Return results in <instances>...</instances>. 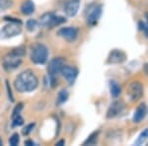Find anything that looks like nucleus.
<instances>
[{
	"label": "nucleus",
	"mask_w": 148,
	"mask_h": 146,
	"mask_svg": "<svg viewBox=\"0 0 148 146\" xmlns=\"http://www.w3.org/2000/svg\"><path fill=\"white\" fill-rule=\"evenodd\" d=\"M38 85H39L38 77L36 76L34 71H32L31 69L22 71L16 77L15 82H14L15 89L20 93L32 92L37 89Z\"/></svg>",
	"instance_id": "f257e3e1"
},
{
	"label": "nucleus",
	"mask_w": 148,
	"mask_h": 146,
	"mask_svg": "<svg viewBox=\"0 0 148 146\" xmlns=\"http://www.w3.org/2000/svg\"><path fill=\"white\" fill-rule=\"evenodd\" d=\"M49 49L44 44H34L31 47V60L36 64H44L47 60Z\"/></svg>",
	"instance_id": "f03ea898"
},
{
	"label": "nucleus",
	"mask_w": 148,
	"mask_h": 146,
	"mask_svg": "<svg viewBox=\"0 0 148 146\" xmlns=\"http://www.w3.org/2000/svg\"><path fill=\"white\" fill-rule=\"evenodd\" d=\"M21 33H22L21 24L10 22L0 30V39L13 38V37H16V36H19Z\"/></svg>",
	"instance_id": "7ed1b4c3"
},
{
	"label": "nucleus",
	"mask_w": 148,
	"mask_h": 146,
	"mask_svg": "<svg viewBox=\"0 0 148 146\" xmlns=\"http://www.w3.org/2000/svg\"><path fill=\"white\" fill-rule=\"evenodd\" d=\"M22 63V56H18L14 51L7 53L3 57V66L7 71H12L18 68Z\"/></svg>",
	"instance_id": "20e7f679"
},
{
	"label": "nucleus",
	"mask_w": 148,
	"mask_h": 146,
	"mask_svg": "<svg viewBox=\"0 0 148 146\" xmlns=\"http://www.w3.org/2000/svg\"><path fill=\"white\" fill-rule=\"evenodd\" d=\"M65 65V59L62 57H56L51 59L47 66V72L51 78H57V75L61 73L63 66Z\"/></svg>",
	"instance_id": "39448f33"
},
{
	"label": "nucleus",
	"mask_w": 148,
	"mask_h": 146,
	"mask_svg": "<svg viewBox=\"0 0 148 146\" xmlns=\"http://www.w3.org/2000/svg\"><path fill=\"white\" fill-rule=\"evenodd\" d=\"M103 6L101 4H97V5H92L89 7V11L87 12V23L90 26H95L99 22L100 18L102 15Z\"/></svg>",
	"instance_id": "423d86ee"
},
{
	"label": "nucleus",
	"mask_w": 148,
	"mask_h": 146,
	"mask_svg": "<svg viewBox=\"0 0 148 146\" xmlns=\"http://www.w3.org/2000/svg\"><path fill=\"white\" fill-rule=\"evenodd\" d=\"M143 86L139 81H133L130 83V87H128L127 94L130 98V101L136 102L140 100L143 96Z\"/></svg>",
	"instance_id": "0eeeda50"
},
{
	"label": "nucleus",
	"mask_w": 148,
	"mask_h": 146,
	"mask_svg": "<svg viewBox=\"0 0 148 146\" xmlns=\"http://www.w3.org/2000/svg\"><path fill=\"white\" fill-rule=\"evenodd\" d=\"M125 107V104L123 100H116L114 103H112L111 106L109 107L108 111H107V118L108 119L116 118V116H119L123 111Z\"/></svg>",
	"instance_id": "6e6552de"
},
{
	"label": "nucleus",
	"mask_w": 148,
	"mask_h": 146,
	"mask_svg": "<svg viewBox=\"0 0 148 146\" xmlns=\"http://www.w3.org/2000/svg\"><path fill=\"white\" fill-rule=\"evenodd\" d=\"M80 7V0H66L63 11L67 17H74L78 13Z\"/></svg>",
	"instance_id": "1a4fd4ad"
},
{
	"label": "nucleus",
	"mask_w": 148,
	"mask_h": 146,
	"mask_svg": "<svg viewBox=\"0 0 148 146\" xmlns=\"http://www.w3.org/2000/svg\"><path fill=\"white\" fill-rule=\"evenodd\" d=\"M126 60V54L121 49H113L110 51L108 56V63L110 64H121Z\"/></svg>",
	"instance_id": "9d476101"
},
{
	"label": "nucleus",
	"mask_w": 148,
	"mask_h": 146,
	"mask_svg": "<svg viewBox=\"0 0 148 146\" xmlns=\"http://www.w3.org/2000/svg\"><path fill=\"white\" fill-rule=\"evenodd\" d=\"M57 35L63 38L64 40H68V42H73L76 40L78 36V29L75 27H65L61 28L60 30L57 32Z\"/></svg>",
	"instance_id": "9b49d317"
},
{
	"label": "nucleus",
	"mask_w": 148,
	"mask_h": 146,
	"mask_svg": "<svg viewBox=\"0 0 148 146\" xmlns=\"http://www.w3.org/2000/svg\"><path fill=\"white\" fill-rule=\"evenodd\" d=\"M61 74L64 76V78L67 80V82L70 85H72L75 81L76 77L78 76V69L74 66L64 65L62 70H61Z\"/></svg>",
	"instance_id": "f8f14e48"
},
{
	"label": "nucleus",
	"mask_w": 148,
	"mask_h": 146,
	"mask_svg": "<svg viewBox=\"0 0 148 146\" xmlns=\"http://www.w3.org/2000/svg\"><path fill=\"white\" fill-rule=\"evenodd\" d=\"M148 114V109H147V106L144 104V103H142V104H140L139 106L137 107V109L135 110L134 114H133V121L136 123H141V121L146 118Z\"/></svg>",
	"instance_id": "ddd939ff"
},
{
	"label": "nucleus",
	"mask_w": 148,
	"mask_h": 146,
	"mask_svg": "<svg viewBox=\"0 0 148 146\" xmlns=\"http://www.w3.org/2000/svg\"><path fill=\"white\" fill-rule=\"evenodd\" d=\"M35 3L32 0H25L22 3V5H21V12H22L23 15L26 16L32 15L35 12Z\"/></svg>",
	"instance_id": "4468645a"
},
{
	"label": "nucleus",
	"mask_w": 148,
	"mask_h": 146,
	"mask_svg": "<svg viewBox=\"0 0 148 146\" xmlns=\"http://www.w3.org/2000/svg\"><path fill=\"white\" fill-rule=\"evenodd\" d=\"M53 16H54V13H52V12H47V13L42 14V15L40 17L39 24L40 26H42V27L49 28V23H51V21Z\"/></svg>",
	"instance_id": "2eb2a0df"
},
{
	"label": "nucleus",
	"mask_w": 148,
	"mask_h": 146,
	"mask_svg": "<svg viewBox=\"0 0 148 146\" xmlns=\"http://www.w3.org/2000/svg\"><path fill=\"white\" fill-rule=\"evenodd\" d=\"M110 92H111V95L113 98H118L121 95V88L118 82H116L114 80L110 81Z\"/></svg>",
	"instance_id": "dca6fc26"
},
{
	"label": "nucleus",
	"mask_w": 148,
	"mask_h": 146,
	"mask_svg": "<svg viewBox=\"0 0 148 146\" xmlns=\"http://www.w3.org/2000/svg\"><path fill=\"white\" fill-rule=\"evenodd\" d=\"M66 22V19L62 17V16H56L54 14V16L52 17L51 23H49V28H53V27H56V26H59L61 24L65 23Z\"/></svg>",
	"instance_id": "f3484780"
},
{
	"label": "nucleus",
	"mask_w": 148,
	"mask_h": 146,
	"mask_svg": "<svg viewBox=\"0 0 148 146\" xmlns=\"http://www.w3.org/2000/svg\"><path fill=\"white\" fill-rule=\"evenodd\" d=\"M99 133H100V130H97V131L92 132L89 137L84 141L83 145H94V144H96L97 140H98V136H99Z\"/></svg>",
	"instance_id": "a211bd4d"
},
{
	"label": "nucleus",
	"mask_w": 148,
	"mask_h": 146,
	"mask_svg": "<svg viewBox=\"0 0 148 146\" xmlns=\"http://www.w3.org/2000/svg\"><path fill=\"white\" fill-rule=\"evenodd\" d=\"M68 92L66 90H61L59 91L58 95H57V101H56V104L57 105H61L63 103H65L66 101L68 100Z\"/></svg>",
	"instance_id": "6ab92c4d"
},
{
	"label": "nucleus",
	"mask_w": 148,
	"mask_h": 146,
	"mask_svg": "<svg viewBox=\"0 0 148 146\" xmlns=\"http://www.w3.org/2000/svg\"><path fill=\"white\" fill-rule=\"evenodd\" d=\"M147 138H148V127H146L141 133H140L139 136H138V138H137V140L135 141L134 144L135 145H141V144L144 143L145 139H147Z\"/></svg>",
	"instance_id": "aec40b11"
},
{
	"label": "nucleus",
	"mask_w": 148,
	"mask_h": 146,
	"mask_svg": "<svg viewBox=\"0 0 148 146\" xmlns=\"http://www.w3.org/2000/svg\"><path fill=\"white\" fill-rule=\"evenodd\" d=\"M38 25H39L38 21L34 20V19H30V20H28L27 23H26V28H27V30L29 32H34V31L37 30Z\"/></svg>",
	"instance_id": "412c9836"
},
{
	"label": "nucleus",
	"mask_w": 148,
	"mask_h": 146,
	"mask_svg": "<svg viewBox=\"0 0 148 146\" xmlns=\"http://www.w3.org/2000/svg\"><path fill=\"white\" fill-rule=\"evenodd\" d=\"M13 4L12 0H0V12L10 8Z\"/></svg>",
	"instance_id": "4be33fe9"
},
{
	"label": "nucleus",
	"mask_w": 148,
	"mask_h": 146,
	"mask_svg": "<svg viewBox=\"0 0 148 146\" xmlns=\"http://www.w3.org/2000/svg\"><path fill=\"white\" fill-rule=\"evenodd\" d=\"M19 142H20V136H19L18 133H14V134H12L11 137L9 138V144L12 146L18 145Z\"/></svg>",
	"instance_id": "5701e85b"
},
{
	"label": "nucleus",
	"mask_w": 148,
	"mask_h": 146,
	"mask_svg": "<svg viewBox=\"0 0 148 146\" xmlns=\"http://www.w3.org/2000/svg\"><path fill=\"white\" fill-rule=\"evenodd\" d=\"M23 123H24V119L20 116V114L17 117H15V118H13V121H12V126H13V127L20 126V125H22Z\"/></svg>",
	"instance_id": "b1692460"
},
{
	"label": "nucleus",
	"mask_w": 148,
	"mask_h": 146,
	"mask_svg": "<svg viewBox=\"0 0 148 146\" xmlns=\"http://www.w3.org/2000/svg\"><path fill=\"white\" fill-rule=\"evenodd\" d=\"M35 125H36L35 123H30V124H28V125H26L25 127H24V128L22 129L23 135L27 136V135L30 134V133L33 131V129L35 128Z\"/></svg>",
	"instance_id": "393cba45"
},
{
	"label": "nucleus",
	"mask_w": 148,
	"mask_h": 146,
	"mask_svg": "<svg viewBox=\"0 0 148 146\" xmlns=\"http://www.w3.org/2000/svg\"><path fill=\"white\" fill-rule=\"evenodd\" d=\"M22 110H23V104H22V103H19L17 106L14 108L13 112H12V119L15 118V117H17V116H19Z\"/></svg>",
	"instance_id": "a878e982"
},
{
	"label": "nucleus",
	"mask_w": 148,
	"mask_h": 146,
	"mask_svg": "<svg viewBox=\"0 0 148 146\" xmlns=\"http://www.w3.org/2000/svg\"><path fill=\"white\" fill-rule=\"evenodd\" d=\"M6 88H7V93H8V98L10 100V102L13 103L14 102V96L12 94V91H11V87L9 85V82L8 80H6Z\"/></svg>",
	"instance_id": "bb28decb"
},
{
	"label": "nucleus",
	"mask_w": 148,
	"mask_h": 146,
	"mask_svg": "<svg viewBox=\"0 0 148 146\" xmlns=\"http://www.w3.org/2000/svg\"><path fill=\"white\" fill-rule=\"evenodd\" d=\"M4 20H5V21H9V22H12V23H19V24H21V21L18 20V19H16V18L4 17Z\"/></svg>",
	"instance_id": "cd10ccee"
},
{
	"label": "nucleus",
	"mask_w": 148,
	"mask_h": 146,
	"mask_svg": "<svg viewBox=\"0 0 148 146\" xmlns=\"http://www.w3.org/2000/svg\"><path fill=\"white\" fill-rule=\"evenodd\" d=\"M25 145H28V146H33V145H36V143H35L33 140H27V141H25Z\"/></svg>",
	"instance_id": "c85d7f7f"
},
{
	"label": "nucleus",
	"mask_w": 148,
	"mask_h": 146,
	"mask_svg": "<svg viewBox=\"0 0 148 146\" xmlns=\"http://www.w3.org/2000/svg\"><path fill=\"white\" fill-rule=\"evenodd\" d=\"M143 70H144V72L148 75V63L144 64V66H143Z\"/></svg>",
	"instance_id": "c756f323"
},
{
	"label": "nucleus",
	"mask_w": 148,
	"mask_h": 146,
	"mask_svg": "<svg viewBox=\"0 0 148 146\" xmlns=\"http://www.w3.org/2000/svg\"><path fill=\"white\" fill-rule=\"evenodd\" d=\"M57 146H62V145H65V142H64V140H60L58 141V142L56 143Z\"/></svg>",
	"instance_id": "7c9ffc66"
},
{
	"label": "nucleus",
	"mask_w": 148,
	"mask_h": 146,
	"mask_svg": "<svg viewBox=\"0 0 148 146\" xmlns=\"http://www.w3.org/2000/svg\"><path fill=\"white\" fill-rule=\"evenodd\" d=\"M145 17H146V21H147V22H146V25H148V12H147L146 14H145Z\"/></svg>",
	"instance_id": "2f4dec72"
},
{
	"label": "nucleus",
	"mask_w": 148,
	"mask_h": 146,
	"mask_svg": "<svg viewBox=\"0 0 148 146\" xmlns=\"http://www.w3.org/2000/svg\"><path fill=\"white\" fill-rule=\"evenodd\" d=\"M2 144H3V143H2V139H1V137H0V146H2Z\"/></svg>",
	"instance_id": "473e14b6"
},
{
	"label": "nucleus",
	"mask_w": 148,
	"mask_h": 146,
	"mask_svg": "<svg viewBox=\"0 0 148 146\" xmlns=\"http://www.w3.org/2000/svg\"><path fill=\"white\" fill-rule=\"evenodd\" d=\"M147 146H148V142H147Z\"/></svg>",
	"instance_id": "72a5a7b5"
}]
</instances>
